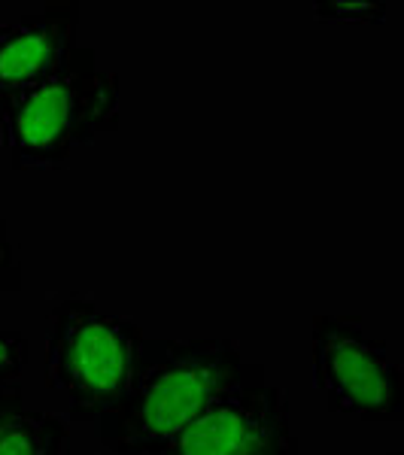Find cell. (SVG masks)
Segmentation results:
<instances>
[{"mask_svg": "<svg viewBox=\"0 0 404 455\" xmlns=\"http://www.w3.org/2000/svg\"><path fill=\"white\" fill-rule=\"evenodd\" d=\"M246 368L238 343L222 337H143L125 395L94 422L98 440L113 455H165L182 428Z\"/></svg>", "mask_w": 404, "mask_h": 455, "instance_id": "1", "label": "cell"}, {"mask_svg": "<svg viewBox=\"0 0 404 455\" xmlns=\"http://www.w3.org/2000/svg\"><path fill=\"white\" fill-rule=\"evenodd\" d=\"M119 76L77 46L55 73L0 94V146L16 171L64 167L79 146L119 131Z\"/></svg>", "mask_w": 404, "mask_h": 455, "instance_id": "2", "label": "cell"}, {"mask_svg": "<svg viewBox=\"0 0 404 455\" xmlns=\"http://www.w3.org/2000/svg\"><path fill=\"white\" fill-rule=\"evenodd\" d=\"M146 331L94 300L70 295L49 310L46 386L68 398V419L98 422L125 395Z\"/></svg>", "mask_w": 404, "mask_h": 455, "instance_id": "3", "label": "cell"}, {"mask_svg": "<svg viewBox=\"0 0 404 455\" xmlns=\"http://www.w3.org/2000/svg\"><path fill=\"white\" fill-rule=\"evenodd\" d=\"M313 386L328 413L362 422L395 425L404 419V379L380 337L365 334L356 315L319 313L311 322Z\"/></svg>", "mask_w": 404, "mask_h": 455, "instance_id": "4", "label": "cell"}, {"mask_svg": "<svg viewBox=\"0 0 404 455\" xmlns=\"http://www.w3.org/2000/svg\"><path fill=\"white\" fill-rule=\"evenodd\" d=\"M165 455H298L286 388L249 362L244 377L213 398Z\"/></svg>", "mask_w": 404, "mask_h": 455, "instance_id": "5", "label": "cell"}, {"mask_svg": "<svg viewBox=\"0 0 404 455\" xmlns=\"http://www.w3.org/2000/svg\"><path fill=\"white\" fill-rule=\"evenodd\" d=\"M79 4H46L0 25V94L19 92L55 73L77 49Z\"/></svg>", "mask_w": 404, "mask_h": 455, "instance_id": "6", "label": "cell"}, {"mask_svg": "<svg viewBox=\"0 0 404 455\" xmlns=\"http://www.w3.org/2000/svg\"><path fill=\"white\" fill-rule=\"evenodd\" d=\"M68 422L25 403L21 383L0 386V455H61Z\"/></svg>", "mask_w": 404, "mask_h": 455, "instance_id": "7", "label": "cell"}, {"mask_svg": "<svg viewBox=\"0 0 404 455\" xmlns=\"http://www.w3.org/2000/svg\"><path fill=\"white\" fill-rule=\"evenodd\" d=\"M28 368V337L0 325V386H12Z\"/></svg>", "mask_w": 404, "mask_h": 455, "instance_id": "8", "label": "cell"}, {"mask_svg": "<svg viewBox=\"0 0 404 455\" xmlns=\"http://www.w3.org/2000/svg\"><path fill=\"white\" fill-rule=\"evenodd\" d=\"M313 16L322 21H384L386 19V4H317Z\"/></svg>", "mask_w": 404, "mask_h": 455, "instance_id": "9", "label": "cell"}, {"mask_svg": "<svg viewBox=\"0 0 404 455\" xmlns=\"http://www.w3.org/2000/svg\"><path fill=\"white\" fill-rule=\"evenodd\" d=\"M0 291L4 295H16L21 291V261L16 255V246L10 240V228L0 212Z\"/></svg>", "mask_w": 404, "mask_h": 455, "instance_id": "10", "label": "cell"}, {"mask_svg": "<svg viewBox=\"0 0 404 455\" xmlns=\"http://www.w3.org/2000/svg\"><path fill=\"white\" fill-rule=\"evenodd\" d=\"M386 455H401V452H399V450H395V452H386Z\"/></svg>", "mask_w": 404, "mask_h": 455, "instance_id": "11", "label": "cell"}]
</instances>
